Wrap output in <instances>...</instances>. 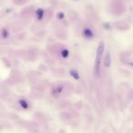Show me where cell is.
Masks as SVG:
<instances>
[{"instance_id": "obj_1", "label": "cell", "mask_w": 133, "mask_h": 133, "mask_svg": "<svg viewBox=\"0 0 133 133\" xmlns=\"http://www.w3.org/2000/svg\"><path fill=\"white\" fill-rule=\"evenodd\" d=\"M103 52H104V43L100 42L96 54V59H95V65H94V75L95 77H99L100 74V66H101V61L103 58Z\"/></svg>"}, {"instance_id": "obj_2", "label": "cell", "mask_w": 133, "mask_h": 133, "mask_svg": "<svg viewBox=\"0 0 133 133\" xmlns=\"http://www.w3.org/2000/svg\"><path fill=\"white\" fill-rule=\"evenodd\" d=\"M103 63H104V66H106V67H109V66H110V64H111V55H110L109 51L107 52L106 55H105Z\"/></svg>"}]
</instances>
